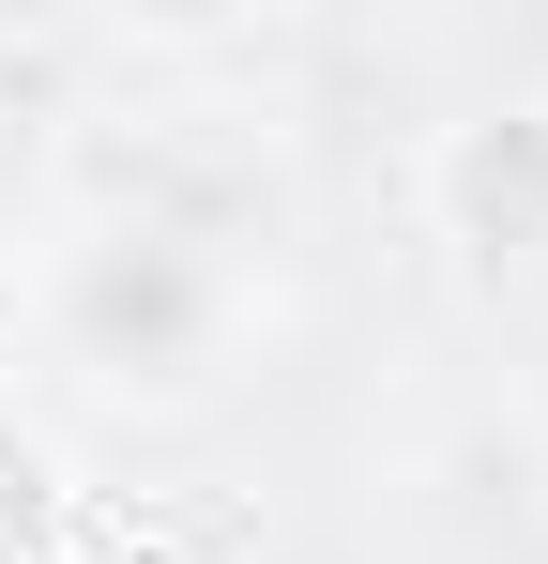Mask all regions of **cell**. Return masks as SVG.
I'll return each instance as SVG.
<instances>
[{
  "instance_id": "obj_5",
  "label": "cell",
  "mask_w": 548,
  "mask_h": 564,
  "mask_svg": "<svg viewBox=\"0 0 548 564\" xmlns=\"http://www.w3.org/2000/svg\"><path fill=\"white\" fill-rule=\"evenodd\" d=\"M77 564H107V550H91V534H77Z\"/></svg>"
},
{
  "instance_id": "obj_1",
  "label": "cell",
  "mask_w": 548,
  "mask_h": 564,
  "mask_svg": "<svg viewBox=\"0 0 548 564\" xmlns=\"http://www.w3.org/2000/svg\"><path fill=\"white\" fill-rule=\"evenodd\" d=\"M15 321H31V367H62L91 412L183 427V412H229L244 367L274 351V275L229 214L107 184L46 245H15Z\"/></svg>"
},
{
  "instance_id": "obj_3",
  "label": "cell",
  "mask_w": 548,
  "mask_h": 564,
  "mask_svg": "<svg viewBox=\"0 0 548 564\" xmlns=\"http://www.w3.org/2000/svg\"><path fill=\"white\" fill-rule=\"evenodd\" d=\"M77 534H91V488H77V458L0 397V564H77Z\"/></svg>"
},
{
  "instance_id": "obj_4",
  "label": "cell",
  "mask_w": 548,
  "mask_h": 564,
  "mask_svg": "<svg viewBox=\"0 0 548 564\" xmlns=\"http://www.w3.org/2000/svg\"><path fill=\"white\" fill-rule=\"evenodd\" d=\"M15 367H31V321H15V245H0V397H15Z\"/></svg>"
},
{
  "instance_id": "obj_2",
  "label": "cell",
  "mask_w": 548,
  "mask_h": 564,
  "mask_svg": "<svg viewBox=\"0 0 548 564\" xmlns=\"http://www.w3.org/2000/svg\"><path fill=\"white\" fill-rule=\"evenodd\" d=\"M412 214H427V245H457L472 275L548 260V93H472L457 122H427Z\"/></svg>"
}]
</instances>
